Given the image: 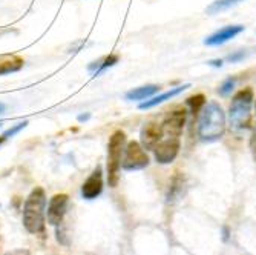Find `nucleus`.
<instances>
[{
    "label": "nucleus",
    "mask_w": 256,
    "mask_h": 255,
    "mask_svg": "<svg viewBox=\"0 0 256 255\" xmlns=\"http://www.w3.org/2000/svg\"><path fill=\"white\" fill-rule=\"evenodd\" d=\"M226 132V114L220 103L208 102L198 120V137L202 142H216Z\"/></svg>",
    "instance_id": "nucleus-1"
},
{
    "label": "nucleus",
    "mask_w": 256,
    "mask_h": 255,
    "mask_svg": "<svg viewBox=\"0 0 256 255\" xmlns=\"http://www.w3.org/2000/svg\"><path fill=\"white\" fill-rule=\"evenodd\" d=\"M44 207L46 194L43 188H36L31 191L23 207V224L31 234H38L44 227Z\"/></svg>",
    "instance_id": "nucleus-2"
},
{
    "label": "nucleus",
    "mask_w": 256,
    "mask_h": 255,
    "mask_svg": "<svg viewBox=\"0 0 256 255\" xmlns=\"http://www.w3.org/2000/svg\"><path fill=\"white\" fill-rule=\"evenodd\" d=\"M252 103H253V89L244 88L238 91L232 99L228 108V120L234 131H242L250 126L252 120Z\"/></svg>",
    "instance_id": "nucleus-3"
},
{
    "label": "nucleus",
    "mask_w": 256,
    "mask_h": 255,
    "mask_svg": "<svg viewBox=\"0 0 256 255\" xmlns=\"http://www.w3.org/2000/svg\"><path fill=\"white\" fill-rule=\"evenodd\" d=\"M126 143V134L123 131H115L109 137L108 143V181L109 186L115 188L120 180L122 169V154Z\"/></svg>",
    "instance_id": "nucleus-4"
},
{
    "label": "nucleus",
    "mask_w": 256,
    "mask_h": 255,
    "mask_svg": "<svg viewBox=\"0 0 256 255\" xmlns=\"http://www.w3.org/2000/svg\"><path fill=\"white\" fill-rule=\"evenodd\" d=\"M149 165V155L138 142H129L124 148V158L122 161V166L126 171H138Z\"/></svg>",
    "instance_id": "nucleus-5"
},
{
    "label": "nucleus",
    "mask_w": 256,
    "mask_h": 255,
    "mask_svg": "<svg viewBox=\"0 0 256 255\" xmlns=\"http://www.w3.org/2000/svg\"><path fill=\"white\" fill-rule=\"evenodd\" d=\"M180 152V137L162 135L160 143L154 148L155 160L161 165H168L176 158Z\"/></svg>",
    "instance_id": "nucleus-6"
},
{
    "label": "nucleus",
    "mask_w": 256,
    "mask_h": 255,
    "mask_svg": "<svg viewBox=\"0 0 256 255\" xmlns=\"http://www.w3.org/2000/svg\"><path fill=\"white\" fill-rule=\"evenodd\" d=\"M186 119H188V112H186V109H175V111L166 114L164 120L161 123L164 135L180 137L182 132V128H184Z\"/></svg>",
    "instance_id": "nucleus-7"
},
{
    "label": "nucleus",
    "mask_w": 256,
    "mask_h": 255,
    "mask_svg": "<svg viewBox=\"0 0 256 255\" xmlns=\"http://www.w3.org/2000/svg\"><path fill=\"white\" fill-rule=\"evenodd\" d=\"M164 135L162 132V126L156 122H149L146 123L142 131H140V143L144 149H152L160 143V140Z\"/></svg>",
    "instance_id": "nucleus-8"
},
{
    "label": "nucleus",
    "mask_w": 256,
    "mask_h": 255,
    "mask_svg": "<svg viewBox=\"0 0 256 255\" xmlns=\"http://www.w3.org/2000/svg\"><path fill=\"white\" fill-rule=\"evenodd\" d=\"M102 191H103V172H102V168L98 166L83 183L82 195L86 200H94L102 194Z\"/></svg>",
    "instance_id": "nucleus-9"
},
{
    "label": "nucleus",
    "mask_w": 256,
    "mask_h": 255,
    "mask_svg": "<svg viewBox=\"0 0 256 255\" xmlns=\"http://www.w3.org/2000/svg\"><path fill=\"white\" fill-rule=\"evenodd\" d=\"M68 207V195L64 194H57L50 200L48 204V221L52 226H58L66 214Z\"/></svg>",
    "instance_id": "nucleus-10"
},
{
    "label": "nucleus",
    "mask_w": 256,
    "mask_h": 255,
    "mask_svg": "<svg viewBox=\"0 0 256 255\" xmlns=\"http://www.w3.org/2000/svg\"><path fill=\"white\" fill-rule=\"evenodd\" d=\"M242 31H244L242 25H228V27H224V28L218 30L216 33H214L212 36H208L204 40V45H207V46L224 45L228 40H232V39H235L236 36H240Z\"/></svg>",
    "instance_id": "nucleus-11"
},
{
    "label": "nucleus",
    "mask_w": 256,
    "mask_h": 255,
    "mask_svg": "<svg viewBox=\"0 0 256 255\" xmlns=\"http://www.w3.org/2000/svg\"><path fill=\"white\" fill-rule=\"evenodd\" d=\"M188 88H190L189 83L181 85V86H176V88H172L170 91L164 92V94L156 96V97H152L150 100H146V102H143V103H140V109H150V108H154V106H158V105H161V103H164L166 100H169V99H172V97L181 94V92L186 91Z\"/></svg>",
    "instance_id": "nucleus-12"
},
{
    "label": "nucleus",
    "mask_w": 256,
    "mask_h": 255,
    "mask_svg": "<svg viewBox=\"0 0 256 255\" xmlns=\"http://www.w3.org/2000/svg\"><path fill=\"white\" fill-rule=\"evenodd\" d=\"M23 59L18 56H4L0 57V76L17 73L23 68Z\"/></svg>",
    "instance_id": "nucleus-13"
},
{
    "label": "nucleus",
    "mask_w": 256,
    "mask_h": 255,
    "mask_svg": "<svg viewBox=\"0 0 256 255\" xmlns=\"http://www.w3.org/2000/svg\"><path fill=\"white\" fill-rule=\"evenodd\" d=\"M160 86L156 85H146V86H140V88H135V89H130L128 94H126V99L134 102V100H146L149 97H152L155 92H158Z\"/></svg>",
    "instance_id": "nucleus-14"
},
{
    "label": "nucleus",
    "mask_w": 256,
    "mask_h": 255,
    "mask_svg": "<svg viewBox=\"0 0 256 255\" xmlns=\"http://www.w3.org/2000/svg\"><path fill=\"white\" fill-rule=\"evenodd\" d=\"M241 2H244V0H215V2H212L210 5L207 7L206 13L210 14V16L220 14V13H222V11L232 8V7H236Z\"/></svg>",
    "instance_id": "nucleus-15"
},
{
    "label": "nucleus",
    "mask_w": 256,
    "mask_h": 255,
    "mask_svg": "<svg viewBox=\"0 0 256 255\" xmlns=\"http://www.w3.org/2000/svg\"><path fill=\"white\" fill-rule=\"evenodd\" d=\"M188 106L190 108V111H192V114L195 115H198V112L206 106V97L202 96V94H195V96H192V97H189L188 99Z\"/></svg>",
    "instance_id": "nucleus-16"
},
{
    "label": "nucleus",
    "mask_w": 256,
    "mask_h": 255,
    "mask_svg": "<svg viewBox=\"0 0 256 255\" xmlns=\"http://www.w3.org/2000/svg\"><path fill=\"white\" fill-rule=\"evenodd\" d=\"M115 63H118V56H117V54H109L108 57H104V59L102 60V65H100V68H98L97 71L94 73V77L100 76L103 71H106L108 68L114 66Z\"/></svg>",
    "instance_id": "nucleus-17"
},
{
    "label": "nucleus",
    "mask_w": 256,
    "mask_h": 255,
    "mask_svg": "<svg viewBox=\"0 0 256 255\" xmlns=\"http://www.w3.org/2000/svg\"><path fill=\"white\" fill-rule=\"evenodd\" d=\"M235 83H236V80L234 79V77H228V79H226L224 82H222V85L220 86V89H218V92H220V96H222V97H227L232 91H234V88H235Z\"/></svg>",
    "instance_id": "nucleus-18"
},
{
    "label": "nucleus",
    "mask_w": 256,
    "mask_h": 255,
    "mask_svg": "<svg viewBox=\"0 0 256 255\" xmlns=\"http://www.w3.org/2000/svg\"><path fill=\"white\" fill-rule=\"evenodd\" d=\"M28 126V122L25 120V122H20V123H17L16 126H12V128H10L8 131H5L4 132V135L6 137V138H10V137H14L16 134H18L22 129H25Z\"/></svg>",
    "instance_id": "nucleus-19"
},
{
    "label": "nucleus",
    "mask_w": 256,
    "mask_h": 255,
    "mask_svg": "<svg viewBox=\"0 0 256 255\" xmlns=\"http://www.w3.org/2000/svg\"><path fill=\"white\" fill-rule=\"evenodd\" d=\"M250 149H252V152H253V157H254V160H256V123H254V126H253V129H252V137H250Z\"/></svg>",
    "instance_id": "nucleus-20"
},
{
    "label": "nucleus",
    "mask_w": 256,
    "mask_h": 255,
    "mask_svg": "<svg viewBox=\"0 0 256 255\" xmlns=\"http://www.w3.org/2000/svg\"><path fill=\"white\" fill-rule=\"evenodd\" d=\"M244 57H246V53H244V51H238V53H235V54L228 56V57H227V60H228V62H232V63H235V62L242 60Z\"/></svg>",
    "instance_id": "nucleus-21"
},
{
    "label": "nucleus",
    "mask_w": 256,
    "mask_h": 255,
    "mask_svg": "<svg viewBox=\"0 0 256 255\" xmlns=\"http://www.w3.org/2000/svg\"><path fill=\"white\" fill-rule=\"evenodd\" d=\"M6 255H31V253H30V250H26V249H17V250L8 252Z\"/></svg>",
    "instance_id": "nucleus-22"
},
{
    "label": "nucleus",
    "mask_w": 256,
    "mask_h": 255,
    "mask_svg": "<svg viewBox=\"0 0 256 255\" xmlns=\"http://www.w3.org/2000/svg\"><path fill=\"white\" fill-rule=\"evenodd\" d=\"M90 119V114L88 112V114H82V115H78V122L82 123V122H86V120H89Z\"/></svg>",
    "instance_id": "nucleus-23"
},
{
    "label": "nucleus",
    "mask_w": 256,
    "mask_h": 255,
    "mask_svg": "<svg viewBox=\"0 0 256 255\" xmlns=\"http://www.w3.org/2000/svg\"><path fill=\"white\" fill-rule=\"evenodd\" d=\"M208 65L216 66V68H221V66H222V60H210V62H208Z\"/></svg>",
    "instance_id": "nucleus-24"
},
{
    "label": "nucleus",
    "mask_w": 256,
    "mask_h": 255,
    "mask_svg": "<svg viewBox=\"0 0 256 255\" xmlns=\"http://www.w3.org/2000/svg\"><path fill=\"white\" fill-rule=\"evenodd\" d=\"M5 109H6L5 103H2V102H0V115H2V114L5 112Z\"/></svg>",
    "instance_id": "nucleus-25"
},
{
    "label": "nucleus",
    "mask_w": 256,
    "mask_h": 255,
    "mask_svg": "<svg viewBox=\"0 0 256 255\" xmlns=\"http://www.w3.org/2000/svg\"><path fill=\"white\" fill-rule=\"evenodd\" d=\"M6 140H8V138H6V137H5L4 134H2V135H0V145H2V143H5Z\"/></svg>",
    "instance_id": "nucleus-26"
},
{
    "label": "nucleus",
    "mask_w": 256,
    "mask_h": 255,
    "mask_svg": "<svg viewBox=\"0 0 256 255\" xmlns=\"http://www.w3.org/2000/svg\"><path fill=\"white\" fill-rule=\"evenodd\" d=\"M254 111H256V102H254Z\"/></svg>",
    "instance_id": "nucleus-27"
},
{
    "label": "nucleus",
    "mask_w": 256,
    "mask_h": 255,
    "mask_svg": "<svg viewBox=\"0 0 256 255\" xmlns=\"http://www.w3.org/2000/svg\"><path fill=\"white\" fill-rule=\"evenodd\" d=\"M0 126H2V123H0Z\"/></svg>",
    "instance_id": "nucleus-28"
}]
</instances>
